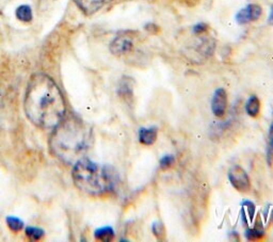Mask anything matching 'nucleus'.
<instances>
[{"mask_svg": "<svg viewBox=\"0 0 273 242\" xmlns=\"http://www.w3.org/2000/svg\"><path fill=\"white\" fill-rule=\"evenodd\" d=\"M266 159L269 167L273 165V121L270 124L269 131H268V143H267V151H266Z\"/></svg>", "mask_w": 273, "mask_h": 242, "instance_id": "obj_13", "label": "nucleus"}, {"mask_svg": "<svg viewBox=\"0 0 273 242\" xmlns=\"http://www.w3.org/2000/svg\"><path fill=\"white\" fill-rule=\"evenodd\" d=\"M25 232L31 240H39L44 236V230L39 227H27Z\"/></svg>", "mask_w": 273, "mask_h": 242, "instance_id": "obj_19", "label": "nucleus"}, {"mask_svg": "<svg viewBox=\"0 0 273 242\" xmlns=\"http://www.w3.org/2000/svg\"><path fill=\"white\" fill-rule=\"evenodd\" d=\"M135 48V38L130 33H121L110 44V51L116 57L129 55Z\"/></svg>", "mask_w": 273, "mask_h": 242, "instance_id": "obj_5", "label": "nucleus"}, {"mask_svg": "<svg viewBox=\"0 0 273 242\" xmlns=\"http://www.w3.org/2000/svg\"><path fill=\"white\" fill-rule=\"evenodd\" d=\"M158 129L155 126L152 127H141L139 129V142L145 146H151L157 141Z\"/></svg>", "mask_w": 273, "mask_h": 242, "instance_id": "obj_10", "label": "nucleus"}, {"mask_svg": "<svg viewBox=\"0 0 273 242\" xmlns=\"http://www.w3.org/2000/svg\"><path fill=\"white\" fill-rule=\"evenodd\" d=\"M152 232L157 239H163L165 237V228L160 221H156L153 223Z\"/></svg>", "mask_w": 273, "mask_h": 242, "instance_id": "obj_18", "label": "nucleus"}, {"mask_svg": "<svg viewBox=\"0 0 273 242\" xmlns=\"http://www.w3.org/2000/svg\"><path fill=\"white\" fill-rule=\"evenodd\" d=\"M174 163L175 157L173 155H164L159 161V167L162 170H168L174 165Z\"/></svg>", "mask_w": 273, "mask_h": 242, "instance_id": "obj_20", "label": "nucleus"}, {"mask_svg": "<svg viewBox=\"0 0 273 242\" xmlns=\"http://www.w3.org/2000/svg\"><path fill=\"white\" fill-rule=\"evenodd\" d=\"M265 233H264L263 227H258V226H254L253 228H247L245 232V238L250 241L262 239Z\"/></svg>", "mask_w": 273, "mask_h": 242, "instance_id": "obj_15", "label": "nucleus"}, {"mask_svg": "<svg viewBox=\"0 0 273 242\" xmlns=\"http://www.w3.org/2000/svg\"><path fill=\"white\" fill-rule=\"evenodd\" d=\"M76 5L88 15L97 12L107 3L111 0H74Z\"/></svg>", "mask_w": 273, "mask_h": 242, "instance_id": "obj_9", "label": "nucleus"}, {"mask_svg": "<svg viewBox=\"0 0 273 242\" xmlns=\"http://www.w3.org/2000/svg\"><path fill=\"white\" fill-rule=\"evenodd\" d=\"M73 180L80 191L90 195H102L111 191L115 185L111 170L86 157L74 165Z\"/></svg>", "mask_w": 273, "mask_h": 242, "instance_id": "obj_3", "label": "nucleus"}, {"mask_svg": "<svg viewBox=\"0 0 273 242\" xmlns=\"http://www.w3.org/2000/svg\"><path fill=\"white\" fill-rule=\"evenodd\" d=\"M25 113L32 124L44 129H54L65 117V101L54 80L44 74L33 75L28 84Z\"/></svg>", "mask_w": 273, "mask_h": 242, "instance_id": "obj_1", "label": "nucleus"}, {"mask_svg": "<svg viewBox=\"0 0 273 242\" xmlns=\"http://www.w3.org/2000/svg\"><path fill=\"white\" fill-rule=\"evenodd\" d=\"M260 108H262V105H260V100L255 95H252L250 98L247 99V101L245 103V111H246L249 117H251L253 119H256L258 117L259 113H260Z\"/></svg>", "mask_w": 273, "mask_h": 242, "instance_id": "obj_11", "label": "nucleus"}, {"mask_svg": "<svg viewBox=\"0 0 273 242\" xmlns=\"http://www.w3.org/2000/svg\"><path fill=\"white\" fill-rule=\"evenodd\" d=\"M7 224L8 226L13 230V232H19L20 229L23 228V223L18 218L15 217H9L7 218Z\"/></svg>", "mask_w": 273, "mask_h": 242, "instance_id": "obj_17", "label": "nucleus"}, {"mask_svg": "<svg viewBox=\"0 0 273 242\" xmlns=\"http://www.w3.org/2000/svg\"><path fill=\"white\" fill-rule=\"evenodd\" d=\"M91 132L86 125L75 117H64L54 128L51 149L63 163L75 165L85 157L90 146Z\"/></svg>", "mask_w": 273, "mask_h": 242, "instance_id": "obj_2", "label": "nucleus"}, {"mask_svg": "<svg viewBox=\"0 0 273 242\" xmlns=\"http://www.w3.org/2000/svg\"><path fill=\"white\" fill-rule=\"evenodd\" d=\"M229 180L231 185L241 193H246L251 190V180L247 173L240 166H234L229 171Z\"/></svg>", "mask_w": 273, "mask_h": 242, "instance_id": "obj_4", "label": "nucleus"}, {"mask_svg": "<svg viewBox=\"0 0 273 242\" xmlns=\"http://www.w3.org/2000/svg\"><path fill=\"white\" fill-rule=\"evenodd\" d=\"M94 237L100 241H111L115 237V234L112 227L105 226V227H101L95 230Z\"/></svg>", "mask_w": 273, "mask_h": 242, "instance_id": "obj_12", "label": "nucleus"}, {"mask_svg": "<svg viewBox=\"0 0 273 242\" xmlns=\"http://www.w3.org/2000/svg\"><path fill=\"white\" fill-rule=\"evenodd\" d=\"M268 24L273 26V5L271 7V10H270V14H269V18H268Z\"/></svg>", "mask_w": 273, "mask_h": 242, "instance_id": "obj_22", "label": "nucleus"}, {"mask_svg": "<svg viewBox=\"0 0 273 242\" xmlns=\"http://www.w3.org/2000/svg\"><path fill=\"white\" fill-rule=\"evenodd\" d=\"M208 30V26L206 24H203V22H201V24H197L193 27V32L196 36H200V34H203Z\"/></svg>", "mask_w": 273, "mask_h": 242, "instance_id": "obj_21", "label": "nucleus"}, {"mask_svg": "<svg viewBox=\"0 0 273 242\" xmlns=\"http://www.w3.org/2000/svg\"><path fill=\"white\" fill-rule=\"evenodd\" d=\"M16 17L23 22H29L32 20V10L29 6L22 5L16 9Z\"/></svg>", "mask_w": 273, "mask_h": 242, "instance_id": "obj_14", "label": "nucleus"}, {"mask_svg": "<svg viewBox=\"0 0 273 242\" xmlns=\"http://www.w3.org/2000/svg\"><path fill=\"white\" fill-rule=\"evenodd\" d=\"M242 207H243L242 208L243 216H247L249 223H252L254 220V217H255V211H256L254 203L245 201L242 203Z\"/></svg>", "mask_w": 273, "mask_h": 242, "instance_id": "obj_16", "label": "nucleus"}, {"mask_svg": "<svg viewBox=\"0 0 273 242\" xmlns=\"http://www.w3.org/2000/svg\"><path fill=\"white\" fill-rule=\"evenodd\" d=\"M134 88H135V83L134 79L124 76L120 84H118V89H117V93L120 95L124 100L127 102L132 101L134 97Z\"/></svg>", "mask_w": 273, "mask_h": 242, "instance_id": "obj_8", "label": "nucleus"}, {"mask_svg": "<svg viewBox=\"0 0 273 242\" xmlns=\"http://www.w3.org/2000/svg\"><path fill=\"white\" fill-rule=\"evenodd\" d=\"M262 14H263L262 7L255 4H251L241 9L239 12L236 14L235 18L239 25H246L259 19Z\"/></svg>", "mask_w": 273, "mask_h": 242, "instance_id": "obj_6", "label": "nucleus"}, {"mask_svg": "<svg viewBox=\"0 0 273 242\" xmlns=\"http://www.w3.org/2000/svg\"><path fill=\"white\" fill-rule=\"evenodd\" d=\"M228 93L223 88H219L213 93L211 99V110L216 118L221 119L227 113Z\"/></svg>", "mask_w": 273, "mask_h": 242, "instance_id": "obj_7", "label": "nucleus"}]
</instances>
